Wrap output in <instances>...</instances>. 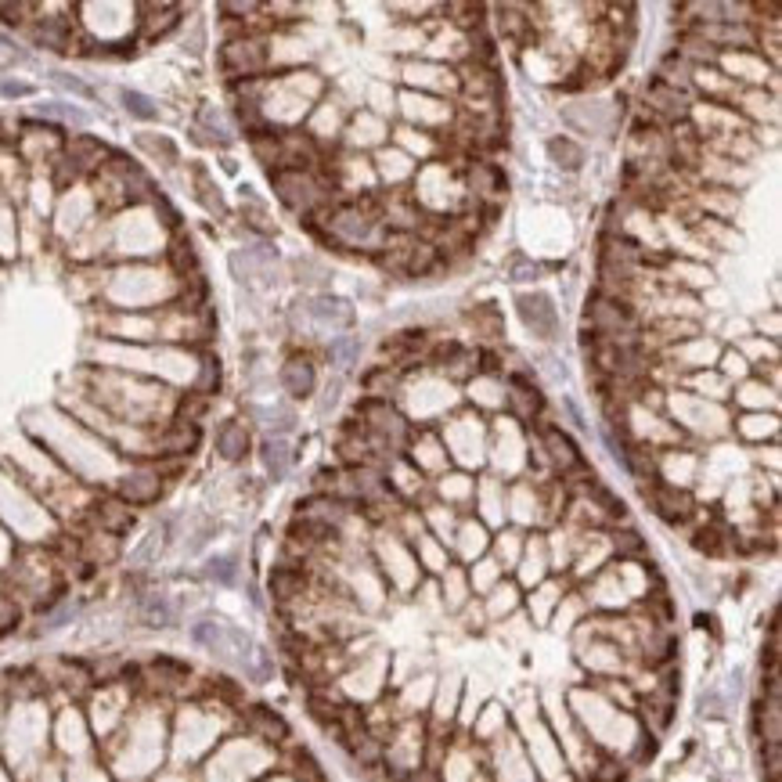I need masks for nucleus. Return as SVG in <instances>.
<instances>
[{
    "instance_id": "obj_1",
    "label": "nucleus",
    "mask_w": 782,
    "mask_h": 782,
    "mask_svg": "<svg viewBox=\"0 0 782 782\" xmlns=\"http://www.w3.org/2000/svg\"><path fill=\"white\" fill-rule=\"evenodd\" d=\"M587 321H591V328H595V336H598V339H617V336L627 328L631 310H627L620 299L595 296V299L587 303Z\"/></svg>"
},
{
    "instance_id": "obj_2",
    "label": "nucleus",
    "mask_w": 782,
    "mask_h": 782,
    "mask_svg": "<svg viewBox=\"0 0 782 782\" xmlns=\"http://www.w3.org/2000/svg\"><path fill=\"white\" fill-rule=\"evenodd\" d=\"M264 62H267V51L260 40H231L220 51V65L227 76H253L264 69Z\"/></svg>"
},
{
    "instance_id": "obj_3",
    "label": "nucleus",
    "mask_w": 782,
    "mask_h": 782,
    "mask_svg": "<svg viewBox=\"0 0 782 782\" xmlns=\"http://www.w3.org/2000/svg\"><path fill=\"white\" fill-rule=\"evenodd\" d=\"M519 317H523V325H526L534 336H541V339H552V336L559 332V310L552 306V299L545 293L519 296Z\"/></svg>"
},
{
    "instance_id": "obj_4",
    "label": "nucleus",
    "mask_w": 782,
    "mask_h": 782,
    "mask_svg": "<svg viewBox=\"0 0 782 782\" xmlns=\"http://www.w3.org/2000/svg\"><path fill=\"white\" fill-rule=\"evenodd\" d=\"M275 188H278V198L286 202V206H293V209H310L317 198H321V188H317V181L310 177V174H303V170H278L275 174Z\"/></svg>"
},
{
    "instance_id": "obj_5",
    "label": "nucleus",
    "mask_w": 782,
    "mask_h": 782,
    "mask_svg": "<svg viewBox=\"0 0 782 782\" xmlns=\"http://www.w3.org/2000/svg\"><path fill=\"white\" fill-rule=\"evenodd\" d=\"M646 497L653 501L657 516H660V519H667V523H685V519L696 512L692 497L678 487H660V484H653V487L646 490Z\"/></svg>"
},
{
    "instance_id": "obj_6",
    "label": "nucleus",
    "mask_w": 782,
    "mask_h": 782,
    "mask_svg": "<svg viewBox=\"0 0 782 782\" xmlns=\"http://www.w3.org/2000/svg\"><path fill=\"white\" fill-rule=\"evenodd\" d=\"M246 721H249V728H253L260 739H267V743H286V739H289L286 717H282L278 710H271V707H249V710H246Z\"/></svg>"
},
{
    "instance_id": "obj_7",
    "label": "nucleus",
    "mask_w": 782,
    "mask_h": 782,
    "mask_svg": "<svg viewBox=\"0 0 782 782\" xmlns=\"http://www.w3.org/2000/svg\"><path fill=\"white\" fill-rule=\"evenodd\" d=\"M303 591H306V570L303 566H275V574H271V595H275V602L289 606L296 598H303Z\"/></svg>"
},
{
    "instance_id": "obj_8",
    "label": "nucleus",
    "mask_w": 782,
    "mask_h": 782,
    "mask_svg": "<svg viewBox=\"0 0 782 782\" xmlns=\"http://www.w3.org/2000/svg\"><path fill=\"white\" fill-rule=\"evenodd\" d=\"M372 227H376V220L368 213H361V209H339L332 216V231L343 242H365L372 235Z\"/></svg>"
},
{
    "instance_id": "obj_9",
    "label": "nucleus",
    "mask_w": 782,
    "mask_h": 782,
    "mask_svg": "<svg viewBox=\"0 0 782 782\" xmlns=\"http://www.w3.org/2000/svg\"><path fill=\"white\" fill-rule=\"evenodd\" d=\"M159 476L155 473H130L123 484H119V497L126 501V505H148V501H155L159 497Z\"/></svg>"
},
{
    "instance_id": "obj_10",
    "label": "nucleus",
    "mask_w": 782,
    "mask_h": 782,
    "mask_svg": "<svg viewBox=\"0 0 782 782\" xmlns=\"http://www.w3.org/2000/svg\"><path fill=\"white\" fill-rule=\"evenodd\" d=\"M545 447H548V455H552V462H556L559 469H581V466H585L577 444H574L563 429H545Z\"/></svg>"
},
{
    "instance_id": "obj_11",
    "label": "nucleus",
    "mask_w": 782,
    "mask_h": 782,
    "mask_svg": "<svg viewBox=\"0 0 782 782\" xmlns=\"http://www.w3.org/2000/svg\"><path fill=\"white\" fill-rule=\"evenodd\" d=\"M282 386L293 393V396H310L314 390V365L306 357H289L286 368H282Z\"/></svg>"
},
{
    "instance_id": "obj_12",
    "label": "nucleus",
    "mask_w": 782,
    "mask_h": 782,
    "mask_svg": "<svg viewBox=\"0 0 782 782\" xmlns=\"http://www.w3.org/2000/svg\"><path fill=\"white\" fill-rule=\"evenodd\" d=\"M216 451H220V458H227V462L246 458V451H249V433H246V426L224 422L220 433H216Z\"/></svg>"
},
{
    "instance_id": "obj_13",
    "label": "nucleus",
    "mask_w": 782,
    "mask_h": 782,
    "mask_svg": "<svg viewBox=\"0 0 782 782\" xmlns=\"http://www.w3.org/2000/svg\"><path fill=\"white\" fill-rule=\"evenodd\" d=\"M310 314H314L321 325H336V328H343V325L354 321V310H350L343 299H332V296L314 299V303H310Z\"/></svg>"
},
{
    "instance_id": "obj_14",
    "label": "nucleus",
    "mask_w": 782,
    "mask_h": 782,
    "mask_svg": "<svg viewBox=\"0 0 782 782\" xmlns=\"http://www.w3.org/2000/svg\"><path fill=\"white\" fill-rule=\"evenodd\" d=\"M264 466H267L271 480H286V476H289L293 451H289V444H286L282 436H271V440L264 444Z\"/></svg>"
},
{
    "instance_id": "obj_15",
    "label": "nucleus",
    "mask_w": 782,
    "mask_h": 782,
    "mask_svg": "<svg viewBox=\"0 0 782 782\" xmlns=\"http://www.w3.org/2000/svg\"><path fill=\"white\" fill-rule=\"evenodd\" d=\"M198 444V429L196 422H174L170 429H166V436H163V451L166 455H188V451H196Z\"/></svg>"
},
{
    "instance_id": "obj_16",
    "label": "nucleus",
    "mask_w": 782,
    "mask_h": 782,
    "mask_svg": "<svg viewBox=\"0 0 782 782\" xmlns=\"http://www.w3.org/2000/svg\"><path fill=\"white\" fill-rule=\"evenodd\" d=\"M649 101L660 108V112H667V115H685L688 112V101L678 87H667V84H660V80H653V87H649Z\"/></svg>"
},
{
    "instance_id": "obj_17",
    "label": "nucleus",
    "mask_w": 782,
    "mask_h": 782,
    "mask_svg": "<svg viewBox=\"0 0 782 782\" xmlns=\"http://www.w3.org/2000/svg\"><path fill=\"white\" fill-rule=\"evenodd\" d=\"M33 36H36V44H44V47H51V51H65V44H69V29H65L62 18H44V22L33 29Z\"/></svg>"
},
{
    "instance_id": "obj_18",
    "label": "nucleus",
    "mask_w": 782,
    "mask_h": 782,
    "mask_svg": "<svg viewBox=\"0 0 782 782\" xmlns=\"http://www.w3.org/2000/svg\"><path fill=\"white\" fill-rule=\"evenodd\" d=\"M253 152H256L260 163L282 166V137H275V134H267V130H256V134H253Z\"/></svg>"
},
{
    "instance_id": "obj_19",
    "label": "nucleus",
    "mask_w": 782,
    "mask_h": 782,
    "mask_svg": "<svg viewBox=\"0 0 782 782\" xmlns=\"http://www.w3.org/2000/svg\"><path fill=\"white\" fill-rule=\"evenodd\" d=\"M548 155H552L559 166H566V170H577V166L585 163V152H581L570 137H552V141H548Z\"/></svg>"
},
{
    "instance_id": "obj_20",
    "label": "nucleus",
    "mask_w": 782,
    "mask_h": 782,
    "mask_svg": "<svg viewBox=\"0 0 782 782\" xmlns=\"http://www.w3.org/2000/svg\"><path fill=\"white\" fill-rule=\"evenodd\" d=\"M328 357H332V365L350 368V365L361 357V339H357V336H336L332 346H328Z\"/></svg>"
},
{
    "instance_id": "obj_21",
    "label": "nucleus",
    "mask_w": 782,
    "mask_h": 782,
    "mask_svg": "<svg viewBox=\"0 0 782 782\" xmlns=\"http://www.w3.org/2000/svg\"><path fill=\"white\" fill-rule=\"evenodd\" d=\"M253 415L260 418V426H264L267 433H286V429H293L296 426V415L289 407H253Z\"/></svg>"
},
{
    "instance_id": "obj_22",
    "label": "nucleus",
    "mask_w": 782,
    "mask_h": 782,
    "mask_svg": "<svg viewBox=\"0 0 782 782\" xmlns=\"http://www.w3.org/2000/svg\"><path fill=\"white\" fill-rule=\"evenodd\" d=\"M516 602H519V587L512 585H505V581H497L494 585V591H490V602H487V613L490 617H501V613H512L516 609Z\"/></svg>"
},
{
    "instance_id": "obj_23",
    "label": "nucleus",
    "mask_w": 782,
    "mask_h": 782,
    "mask_svg": "<svg viewBox=\"0 0 782 782\" xmlns=\"http://www.w3.org/2000/svg\"><path fill=\"white\" fill-rule=\"evenodd\" d=\"M206 577H209V581H220V585H235V577H238L235 556H216V559H209V563H206Z\"/></svg>"
},
{
    "instance_id": "obj_24",
    "label": "nucleus",
    "mask_w": 782,
    "mask_h": 782,
    "mask_svg": "<svg viewBox=\"0 0 782 782\" xmlns=\"http://www.w3.org/2000/svg\"><path fill=\"white\" fill-rule=\"evenodd\" d=\"M119 98H123V105H126V112H130V115H137V119H155V115H159L155 101L148 98V95H141V91H123Z\"/></svg>"
},
{
    "instance_id": "obj_25",
    "label": "nucleus",
    "mask_w": 782,
    "mask_h": 782,
    "mask_svg": "<svg viewBox=\"0 0 782 782\" xmlns=\"http://www.w3.org/2000/svg\"><path fill=\"white\" fill-rule=\"evenodd\" d=\"M98 519L108 526V530H115V534H119V530H126V526H130V519H134V516H130V508H123V505L108 501V505H98Z\"/></svg>"
},
{
    "instance_id": "obj_26",
    "label": "nucleus",
    "mask_w": 782,
    "mask_h": 782,
    "mask_svg": "<svg viewBox=\"0 0 782 782\" xmlns=\"http://www.w3.org/2000/svg\"><path fill=\"white\" fill-rule=\"evenodd\" d=\"M480 181V192H505V174L490 163H476L473 166V185Z\"/></svg>"
},
{
    "instance_id": "obj_27",
    "label": "nucleus",
    "mask_w": 782,
    "mask_h": 782,
    "mask_svg": "<svg viewBox=\"0 0 782 782\" xmlns=\"http://www.w3.org/2000/svg\"><path fill=\"white\" fill-rule=\"evenodd\" d=\"M137 145H141L145 152H152V155H163V163H177V148H174V141H166V137L141 134V137H137Z\"/></svg>"
},
{
    "instance_id": "obj_28",
    "label": "nucleus",
    "mask_w": 782,
    "mask_h": 782,
    "mask_svg": "<svg viewBox=\"0 0 782 782\" xmlns=\"http://www.w3.org/2000/svg\"><path fill=\"white\" fill-rule=\"evenodd\" d=\"M145 620H148L152 627H166V624H170V602L159 598V595L145 598Z\"/></svg>"
},
{
    "instance_id": "obj_29",
    "label": "nucleus",
    "mask_w": 782,
    "mask_h": 782,
    "mask_svg": "<svg viewBox=\"0 0 782 782\" xmlns=\"http://www.w3.org/2000/svg\"><path fill=\"white\" fill-rule=\"evenodd\" d=\"M613 548L620 552V559H635V556H642V552H646V545H642V537H638L635 530L617 534V537H613Z\"/></svg>"
},
{
    "instance_id": "obj_30",
    "label": "nucleus",
    "mask_w": 782,
    "mask_h": 782,
    "mask_svg": "<svg viewBox=\"0 0 782 782\" xmlns=\"http://www.w3.org/2000/svg\"><path fill=\"white\" fill-rule=\"evenodd\" d=\"M196 185H198V198L213 209V213H224V198L216 196V188H213V181L202 174V170H196Z\"/></svg>"
},
{
    "instance_id": "obj_31",
    "label": "nucleus",
    "mask_w": 782,
    "mask_h": 782,
    "mask_svg": "<svg viewBox=\"0 0 782 782\" xmlns=\"http://www.w3.org/2000/svg\"><path fill=\"white\" fill-rule=\"evenodd\" d=\"M174 25H177V7H159V18L148 22L145 33H148V40H155V36H163V33L174 29Z\"/></svg>"
},
{
    "instance_id": "obj_32",
    "label": "nucleus",
    "mask_w": 782,
    "mask_h": 782,
    "mask_svg": "<svg viewBox=\"0 0 782 782\" xmlns=\"http://www.w3.org/2000/svg\"><path fill=\"white\" fill-rule=\"evenodd\" d=\"M174 264H177V271H196L198 267V256H196V249H192V242H188V238L174 242Z\"/></svg>"
},
{
    "instance_id": "obj_33",
    "label": "nucleus",
    "mask_w": 782,
    "mask_h": 782,
    "mask_svg": "<svg viewBox=\"0 0 782 782\" xmlns=\"http://www.w3.org/2000/svg\"><path fill=\"white\" fill-rule=\"evenodd\" d=\"M36 112H40V115L65 119V123H84V112H76V108H65V105H58V101H44V105H36Z\"/></svg>"
},
{
    "instance_id": "obj_34",
    "label": "nucleus",
    "mask_w": 782,
    "mask_h": 782,
    "mask_svg": "<svg viewBox=\"0 0 782 782\" xmlns=\"http://www.w3.org/2000/svg\"><path fill=\"white\" fill-rule=\"evenodd\" d=\"M462 537H466V559H473V556H480V552L487 548V534H484V526H476V523H469Z\"/></svg>"
},
{
    "instance_id": "obj_35",
    "label": "nucleus",
    "mask_w": 782,
    "mask_h": 782,
    "mask_svg": "<svg viewBox=\"0 0 782 782\" xmlns=\"http://www.w3.org/2000/svg\"><path fill=\"white\" fill-rule=\"evenodd\" d=\"M444 587H447V595H451V606H455V609H458V606H466V581H462V574H458V570H447Z\"/></svg>"
},
{
    "instance_id": "obj_36",
    "label": "nucleus",
    "mask_w": 782,
    "mask_h": 782,
    "mask_svg": "<svg viewBox=\"0 0 782 782\" xmlns=\"http://www.w3.org/2000/svg\"><path fill=\"white\" fill-rule=\"evenodd\" d=\"M55 80H58V84H62V87H65V91H73V95H80V98H95V91H91V87H87V84H80V80H76V76H65V73H58V76H55Z\"/></svg>"
},
{
    "instance_id": "obj_37",
    "label": "nucleus",
    "mask_w": 782,
    "mask_h": 782,
    "mask_svg": "<svg viewBox=\"0 0 782 782\" xmlns=\"http://www.w3.org/2000/svg\"><path fill=\"white\" fill-rule=\"evenodd\" d=\"M216 383H220V368H216V361H206V368H202V396L216 390Z\"/></svg>"
},
{
    "instance_id": "obj_38",
    "label": "nucleus",
    "mask_w": 782,
    "mask_h": 782,
    "mask_svg": "<svg viewBox=\"0 0 782 782\" xmlns=\"http://www.w3.org/2000/svg\"><path fill=\"white\" fill-rule=\"evenodd\" d=\"M18 624V606L15 602H0V631H11Z\"/></svg>"
},
{
    "instance_id": "obj_39",
    "label": "nucleus",
    "mask_w": 782,
    "mask_h": 782,
    "mask_svg": "<svg viewBox=\"0 0 782 782\" xmlns=\"http://www.w3.org/2000/svg\"><path fill=\"white\" fill-rule=\"evenodd\" d=\"M699 710L710 714V717H717V714H721V696H717V692H703V696H699Z\"/></svg>"
},
{
    "instance_id": "obj_40",
    "label": "nucleus",
    "mask_w": 782,
    "mask_h": 782,
    "mask_svg": "<svg viewBox=\"0 0 782 782\" xmlns=\"http://www.w3.org/2000/svg\"><path fill=\"white\" fill-rule=\"evenodd\" d=\"M0 95H7V98H22V95H29V87H25V84H11V80H4V84H0Z\"/></svg>"
},
{
    "instance_id": "obj_41",
    "label": "nucleus",
    "mask_w": 782,
    "mask_h": 782,
    "mask_svg": "<svg viewBox=\"0 0 782 782\" xmlns=\"http://www.w3.org/2000/svg\"><path fill=\"white\" fill-rule=\"evenodd\" d=\"M29 7H22V4H0V15H7V22H22L18 15H25Z\"/></svg>"
},
{
    "instance_id": "obj_42",
    "label": "nucleus",
    "mask_w": 782,
    "mask_h": 782,
    "mask_svg": "<svg viewBox=\"0 0 782 782\" xmlns=\"http://www.w3.org/2000/svg\"><path fill=\"white\" fill-rule=\"evenodd\" d=\"M224 11H227V15H249L253 4H224Z\"/></svg>"
}]
</instances>
